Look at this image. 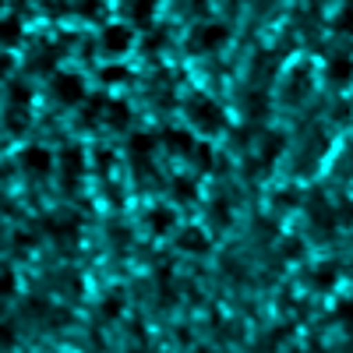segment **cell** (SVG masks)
Instances as JSON below:
<instances>
[{
  "label": "cell",
  "mask_w": 353,
  "mask_h": 353,
  "mask_svg": "<svg viewBox=\"0 0 353 353\" xmlns=\"http://www.w3.org/2000/svg\"><path fill=\"white\" fill-rule=\"evenodd\" d=\"M184 117L191 121V128H198V131H205V134H219V131L226 128V110H223L212 96H205V92H198V96L188 99Z\"/></svg>",
  "instance_id": "obj_1"
},
{
  "label": "cell",
  "mask_w": 353,
  "mask_h": 353,
  "mask_svg": "<svg viewBox=\"0 0 353 353\" xmlns=\"http://www.w3.org/2000/svg\"><path fill=\"white\" fill-rule=\"evenodd\" d=\"M230 43V28L223 21H198L188 36V50L205 57V53H219Z\"/></svg>",
  "instance_id": "obj_2"
},
{
  "label": "cell",
  "mask_w": 353,
  "mask_h": 353,
  "mask_svg": "<svg viewBox=\"0 0 353 353\" xmlns=\"http://www.w3.org/2000/svg\"><path fill=\"white\" fill-rule=\"evenodd\" d=\"M50 92H53V99L61 106H78L88 88H85V78L78 71H57L50 78Z\"/></svg>",
  "instance_id": "obj_3"
},
{
  "label": "cell",
  "mask_w": 353,
  "mask_h": 353,
  "mask_svg": "<svg viewBox=\"0 0 353 353\" xmlns=\"http://www.w3.org/2000/svg\"><path fill=\"white\" fill-rule=\"evenodd\" d=\"M18 166H21L25 176H36V181H43V176L53 173L57 159H53V152L46 149V145H25V149L18 152Z\"/></svg>",
  "instance_id": "obj_4"
},
{
  "label": "cell",
  "mask_w": 353,
  "mask_h": 353,
  "mask_svg": "<svg viewBox=\"0 0 353 353\" xmlns=\"http://www.w3.org/2000/svg\"><path fill=\"white\" fill-rule=\"evenodd\" d=\"M99 46H103L106 57H124V53H131V46H134V28L124 25V21H110L103 32H99Z\"/></svg>",
  "instance_id": "obj_5"
},
{
  "label": "cell",
  "mask_w": 353,
  "mask_h": 353,
  "mask_svg": "<svg viewBox=\"0 0 353 353\" xmlns=\"http://www.w3.org/2000/svg\"><path fill=\"white\" fill-rule=\"evenodd\" d=\"M145 226H149L152 237H166V233L176 230V212L170 205H152V209L145 212Z\"/></svg>",
  "instance_id": "obj_6"
},
{
  "label": "cell",
  "mask_w": 353,
  "mask_h": 353,
  "mask_svg": "<svg viewBox=\"0 0 353 353\" xmlns=\"http://www.w3.org/2000/svg\"><path fill=\"white\" fill-rule=\"evenodd\" d=\"M209 248H212V241L201 226H184L176 233V251H184V254H205Z\"/></svg>",
  "instance_id": "obj_7"
},
{
  "label": "cell",
  "mask_w": 353,
  "mask_h": 353,
  "mask_svg": "<svg viewBox=\"0 0 353 353\" xmlns=\"http://www.w3.org/2000/svg\"><path fill=\"white\" fill-rule=\"evenodd\" d=\"M163 145H166L170 156H191L198 141H194V134L188 128H166L163 131Z\"/></svg>",
  "instance_id": "obj_8"
},
{
  "label": "cell",
  "mask_w": 353,
  "mask_h": 353,
  "mask_svg": "<svg viewBox=\"0 0 353 353\" xmlns=\"http://www.w3.org/2000/svg\"><path fill=\"white\" fill-rule=\"evenodd\" d=\"M325 78H329V85H336V88L350 85V81H353V57H346V53H336L332 61L325 64Z\"/></svg>",
  "instance_id": "obj_9"
},
{
  "label": "cell",
  "mask_w": 353,
  "mask_h": 353,
  "mask_svg": "<svg viewBox=\"0 0 353 353\" xmlns=\"http://www.w3.org/2000/svg\"><path fill=\"white\" fill-rule=\"evenodd\" d=\"M85 149H78V145H68V149L61 152V173L68 176V181H78V176H85Z\"/></svg>",
  "instance_id": "obj_10"
},
{
  "label": "cell",
  "mask_w": 353,
  "mask_h": 353,
  "mask_svg": "<svg viewBox=\"0 0 353 353\" xmlns=\"http://www.w3.org/2000/svg\"><path fill=\"white\" fill-rule=\"evenodd\" d=\"M25 36V25L18 14H4L0 18V50H14Z\"/></svg>",
  "instance_id": "obj_11"
},
{
  "label": "cell",
  "mask_w": 353,
  "mask_h": 353,
  "mask_svg": "<svg viewBox=\"0 0 353 353\" xmlns=\"http://www.w3.org/2000/svg\"><path fill=\"white\" fill-rule=\"evenodd\" d=\"M106 124L113 131H124L131 124V106L124 99H106Z\"/></svg>",
  "instance_id": "obj_12"
},
{
  "label": "cell",
  "mask_w": 353,
  "mask_h": 353,
  "mask_svg": "<svg viewBox=\"0 0 353 353\" xmlns=\"http://www.w3.org/2000/svg\"><path fill=\"white\" fill-rule=\"evenodd\" d=\"M46 233H53L57 241H74V233H78V219L74 216H50L46 219Z\"/></svg>",
  "instance_id": "obj_13"
},
{
  "label": "cell",
  "mask_w": 353,
  "mask_h": 353,
  "mask_svg": "<svg viewBox=\"0 0 353 353\" xmlns=\"http://www.w3.org/2000/svg\"><path fill=\"white\" fill-rule=\"evenodd\" d=\"M307 85H311V68L304 64V68H297V71L286 78V96H290V99H304Z\"/></svg>",
  "instance_id": "obj_14"
},
{
  "label": "cell",
  "mask_w": 353,
  "mask_h": 353,
  "mask_svg": "<svg viewBox=\"0 0 353 353\" xmlns=\"http://www.w3.org/2000/svg\"><path fill=\"white\" fill-rule=\"evenodd\" d=\"M311 283H314V290H336V283H339V269L332 261H321L318 269L311 272Z\"/></svg>",
  "instance_id": "obj_15"
},
{
  "label": "cell",
  "mask_w": 353,
  "mask_h": 353,
  "mask_svg": "<svg viewBox=\"0 0 353 353\" xmlns=\"http://www.w3.org/2000/svg\"><path fill=\"white\" fill-rule=\"evenodd\" d=\"M124 8H128V14L138 25H149L152 14H156V8H159V0H124Z\"/></svg>",
  "instance_id": "obj_16"
},
{
  "label": "cell",
  "mask_w": 353,
  "mask_h": 353,
  "mask_svg": "<svg viewBox=\"0 0 353 353\" xmlns=\"http://www.w3.org/2000/svg\"><path fill=\"white\" fill-rule=\"evenodd\" d=\"M128 149H131V156H134V159H145V156H152V152H156V134H145V131L131 134Z\"/></svg>",
  "instance_id": "obj_17"
},
{
  "label": "cell",
  "mask_w": 353,
  "mask_h": 353,
  "mask_svg": "<svg viewBox=\"0 0 353 353\" xmlns=\"http://www.w3.org/2000/svg\"><path fill=\"white\" fill-rule=\"evenodd\" d=\"M191 159H194V166H198L201 173H209V170L216 166V152H212V145L198 141V145H194V152H191Z\"/></svg>",
  "instance_id": "obj_18"
},
{
  "label": "cell",
  "mask_w": 353,
  "mask_h": 353,
  "mask_svg": "<svg viewBox=\"0 0 353 353\" xmlns=\"http://www.w3.org/2000/svg\"><path fill=\"white\" fill-rule=\"evenodd\" d=\"M99 78H103V85H124V81H131V68H124V64H106V68L99 71Z\"/></svg>",
  "instance_id": "obj_19"
},
{
  "label": "cell",
  "mask_w": 353,
  "mask_h": 353,
  "mask_svg": "<svg viewBox=\"0 0 353 353\" xmlns=\"http://www.w3.org/2000/svg\"><path fill=\"white\" fill-rule=\"evenodd\" d=\"M332 32L336 36H353V4L339 8L336 18H332Z\"/></svg>",
  "instance_id": "obj_20"
},
{
  "label": "cell",
  "mask_w": 353,
  "mask_h": 353,
  "mask_svg": "<svg viewBox=\"0 0 353 353\" xmlns=\"http://www.w3.org/2000/svg\"><path fill=\"white\" fill-rule=\"evenodd\" d=\"M14 293H18V276H14V269L0 265V301H11Z\"/></svg>",
  "instance_id": "obj_21"
},
{
  "label": "cell",
  "mask_w": 353,
  "mask_h": 353,
  "mask_svg": "<svg viewBox=\"0 0 353 353\" xmlns=\"http://www.w3.org/2000/svg\"><path fill=\"white\" fill-rule=\"evenodd\" d=\"M283 145H286V138H283L279 131L265 134V163H276V159L283 156Z\"/></svg>",
  "instance_id": "obj_22"
},
{
  "label": "cell",
  "mask_w": 353,
  "mask_h": 353,
  "mask_svg": "<svg viewBox=\"0 0 353 353\" xmlns=\"http://www.w3.org/2000/svg\"><path fill=\"white\" fill-rule=\"evenodd\" d=\"M173 198L176 201H194L198 198V188H194L191 176H176V181H173Z\"/></svg>",
  "instance_id": "obj_23"
},
{
  "label": "cell",
  "mask_w": 353,
  "mask_h": 353,
  "mask_svg": "<svg viewBox=\"0 0 353 353\" xmlns=\"http://www.w3.org/2000/svg\"><path fill=\"white\" fill-rule=\"evenodd\" d=\"M8 92H11V103H14V106H21V110H25L28 103H32V88H28L25 81H11V85H8Z\"/></svg>",
  "instance_id": "obj_24"
},
{
  "label": "cell",
  "mask_w": 353,
  "mask_h": 353,
  "mask_svg": "<svg viewBox=\"0 0 353 353\" xmlns=\"http://www.w3.org/2000/svg\"><path fill=\"white\" fill-rule=\"evenodd\" d=\"M99 314L103 318H121L124 314V297H121V293H110V297L99 304Z\"/></svg>",
  "instance_id": "obj_25"
},
{
  "label": "cell",
  "mask_w": 353,
  "mask_h": 353,
  "mask_svg": "<svg viewBox=\"0 0 353 353\" xmlns=\"http://www.w3.org/2000/svg\"><path fill=\"white\" fill-rule=\"evenodd\" d=\"M336 318H339V325H343L346 332H353V297H346V301L336 307Z\"/></svg>",
  "instance_id": "obj_26"
},
{
  "label": "cell",
  "mask_w": 353,
  "mask_h": 353,
  "mask_svg": "<svg viewBox=\"0 0 353 353\" xmlns=\"http://www.w3.org/2000/svg\"><path fill=\"white\" fill-rule=\"evenodd\" d=\"M283 254H286V258H301V254H304V244H301L297 237H293V241H283Z\"/></svg>",
  "instance_id": "obj_27"
},
{
  "label": "cell",
  "mask_w": 353,
  "mask_h": 353,
  "mask_svg": "<svg viewBox=\"0 0 353 353\" xmlns=\"http://www.w3.org/2000/svg\"><path fill=\"white\" fill-rule=\"evenodd\" d=\"M0 346H14V329L11 325H0Z\"/></svg>",
  "instance_id": "obj_28"
},
{
  "label": "cell",
  "mask_w": 353,
  "mask_h": 353,
  "mask_svg": "<svg viewBox=\"0 0 353 353\" xmlns=\"http://www.w3.org/2000/svg\"><path fill=\"white\" fill-rule=\"evenodd\" d=\"M11 68H14L11 53H0V78H4V74H11Z\"/></svg>",
  "instance_id": "obj_29"
},
{
  "label": "cell",
  "mask_w": 353,
  "mask_h": 353,
  "mask_svg": "<svg viewBox=\"0 0 353 353\" xmlns=\"http://www.w3.org/2000/svg\"><path fill=\"white\" fill-rule=\"evenodd\" d=\"M81 14H85V18L99 14V0H85V4H81Z\"/></svg>",
  "instance_id": "obj_30"
},
{
  "label": "cell",
  "mask_w": 353,
  "mask_h": 353,
  "mask_svg": "<svg viewBox=\"0 0 353 353\" xmlns=\"http://www.w3.org/2000/svg\"><path fill=\"white\" fill-rule=\"evenodd\" d=\"M14 244L18 248H32V237H28V233H14Z\"/></svg>",
  "instance_id": "obj_31"
},
{
  "label": "cell",
  "mask_w": 353,
  "mask_h": 353,
  "mask_svg": "<svg viewBox=\"0 0 353 353\" xmlns=\"http://www.w3.org/2000/svg\"><path fill=\"white\" fill-rule=\"evenodd\" d=\"M336 216H339V223H353V209H346V201H343V209Z\"/></svg>",
  "instance_id": "obj_32"
},
{
  "label": "cell",
  "mask_w": 353,
  "mask_h": 353,
  "mask_svg": "<svg viewBox=\"0 0 353 353\" xmlns=\"http://www.w3.org/2000/svg\"><path fill=\"white\" fill-rule=\"evenodd\" d=\"M4 4H8V0H0V8H4Z\"/></svg>",
  "instance_id": "obj_33"
}]
</instances>
